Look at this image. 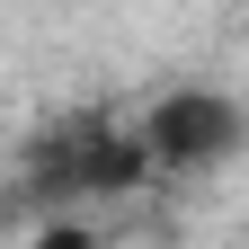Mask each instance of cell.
Masks as SVG:
<instances>
[{
	"label": "cell",
	"instance_id": "cell-1",
	"mask_svg": "<svg viewBox=\"0 0 249 249\" xmlns=\"http://www.w3.org/2000/svg\"><path fill=\"white\" fill-rule=\"evenodd\" d=\"M249 142V116L223 98V89H169L160 107L142 116V160H160V169H223L231 151Z\"/></svg>",
	"mask_w": 249,
	"mask_h": 249
},
{
	"label": "cell",
	"instance_id": "cell-2",
	"mask_svg": "<svg viewBox=\"0 0 249 249\" xmlns=\"http://www.w3.org/2000/svg\"><path fill=\"white\" fill-rule=\"evenodd\" d=\"M36 178H45V196H116L142 178V142H116L107 124H62L36 151Z\"/></svg>",
	"mask_w": 249,
	"mask_h": 249
},
{
	"label": "cell",
	"instance_id": "cell-3",
	"mask_svg": "<svg viewBox=\"0 0 249 249\" xmlns=\"http://www.w3.org/2000/svg\"><path fill=\"white\" fill-rule=\"evenodd\" d=\"M36 249H98V240H89V231H80V223H53V231H45V240H36Z\"/></svg>",
	"mask_w": 249,
	"mask_h": 249
}]
</instances>
